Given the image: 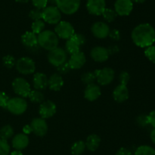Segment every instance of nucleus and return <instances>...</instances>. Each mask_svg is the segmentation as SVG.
<instances>
[{
	"label": "nucleus",
	"instance_id": "obj_1",
	"mask_svg": "<svg viewBox=\"0 0 155 155\" xmlns=\"http://www.w3.org/2000/svg\"><path fill=\"white\" fill-rule=\"evenodd\" d=\"M133 43L141 48H147L155 42V30L148 23L140 24L134 27L131 33Z\"/></svg>",
	"mask_w": 155,
	"mask_h": 155
},
{
	"label": "nucleus",
	"instance_id": "obj_2",
	"mask_svg": "<svg viewBox=\"0 0 155 155\" xmlns=\"http://www.w3.org/2000/svg\"><path fill=\"white\" fill-rule=\"evenodd\" d=\"M38 45L45 50H52L58 46L59 38L54 31L44 30L37 35Z\"/></svg>",
	"mask_w": 155,
	"mask_h": 155
},
{
	"label": "nucleus",
	"instance_id": "obj_3",
	"mask_svg": "<svg viewBox=\"0 0 155 155\" xmlns=\"http://www.w3.org/2000/svg\"><path fill=\"white\" fill-rule=\"evenodd\" d=\"M27 100L21 97H16L9 99L8 101L6 109L14 115H19L24 113L27 109Z\"/></svg>",
	"mask_w": 155,
	"mask_h": 155
},
{
	"label": "nucleus",
	"instance_id": "obj_4",
	"mask_svg": "<svg viewBox=\"0 0 155 155\" xmlns=\"http://www.w3.org/2000/svg\"><path fill=\"white\" fill-rule=\"evenodd\" d=\"M86 36L81 33H74L70 39L67 40L65 43V50L68 53L72 55L80 51V46L86 43Z\"/></svg>",
	"mask_w": 155,
	"mask_h": 155
},
{
	"label": "nucleus",
	"instance_id": "obj_5",
	"mask_svg": "<svg viewBox=\"0 0 155 155\" xmlns=\"http://www.w3.org/2000/svg\"><path fill=\"white\" fill-rule=\"evenodd\" d=\"M81 0H55V5L61 13L71 15L75 14L80 7Z\"/></svg>",
	"mask_w": 155,
	"mask_h": 155
},
{
	"label": "nucleus",
	"instance_id": "obj_6",
	"mask_svg": "<svg viewBox=\"0 0 155 155\" xmlns=\"http://www.w3.org/2000/svg\"><path fill=\"white\" fill-rule=\"evenodd\" d=\"M15 68L21 74L27 75L33 74L36 71V63L33 59L27 56H24L16 61Z\"/></svg>",
	"mask_w": 155,
	"mask_h": 155
},
{
	"label": "nucleus",
	"instance_id": "obj_7",
	"mask_svg": "<svg viewBox=\"0 0 155 155\" xmlns=\"http://www.w3.org/2000/svg\"><path fill=\"white\" fill-rule=\"evenodd\" d=\"M42 19L49 24H57L61 20V12L56 5L46 6L42 9Z\"/></svg>",
	"mask_w": 155,
	"mask_h": 155
},
{
	"label": "nucleus",
	"instance_id": "obj_8",
	"mask_svg": "<svg viewBox=\"0 0 155 155\" xmlns=\"http://www.w3.org/2000/svg\"><path fill=\"white\" fill-rule=\"evenodd\" d=\"M12 88L17 95L23 98L28 97L29 94L31 91V87L29 82L25 78L21 77L15 78L12 81Z\"/></svg>",
	"mask_w": 155,
	"mask_h": 155
},
{
	"label": "nucleus",
	"instance_id": "obj_9",
	"mask_svg": "<svg viewBox=\"0 0 155 155\" xmlns=\"http://www.w3.org/2000/svg\"><path fill=\"white\" fill-rule=\"evenodd\" d=\"M68 53L61 47H56L55 49L48 51V60L51 65L58 67L67 62Z\"/></svg>",
	"mask_w": 155,
	"mask_h": 155
},
{
	"label": "nucleus",
	"instance_id": "obj_10",
	"mask_svg": "<svg viewBox=\"0 0 155 155\" xmlns=\"http://www.w3.org/2000/svg\"><path fill=\"white\" fill-rule=\"evenodd\" d=\"M54 32L58 36V38L63 40H68L75 33V30L70 22L61 21L60 22L56 24Z\"/></svg>",
	"mask_w": 155,
	"mask_h": 155
},
{
	"label": "nucleus",
	"instance_id": "obj_11",
	"mask_svg": "<svg viewBox=\"0 0 155 155\" xmlns=\"http://www.w3.org/2000/svg\"><path fill=\"white\" fill-rule=\"evenodd\" d=\"M96 81L101 86L108 85L114 81L115 77V73L114 69L108 67L102 68V69H96L95 71Z\"/></svg>",
	"mask_w": 155,
	"mask_h": 155
},
{
	"label": "nucleus",
	"instance_id": "obj_12",
	"mask_svg": "<svg viewBox=\"0 0 155 155\" xmlns=\"http://www.w3.org/2000/svg\"><path fill=\"white\" fill-rule=\"evenodd\" d=\"M57 112V106L54 102L45 100L40 103L39 107V114L41 118L46 119L52 117Z\"/></svg>",
	"mask_w": 155,
	"mask_h": 155
},
{
	"label": "nucleus",
	"instance_id": "obj_13",
	"mask_svg": "<svg viewBox=\"0 0 155 155\" xmlns=\"http://www.w3.org/2000/svg\"><path fill=\"white\" fill-rule=\"evenodd\" d=\"M32 131L33 133L39 137H44L48 132V124L44 119L35 118L33 119L30 123Z\"/></svg>",
	"mask_w": 155,
	"mask_h": 155
},
{
	"label": "nucleus",
	"instance_id": "obj_14",
	"mask_svg": "<svg viewBox=\"0 0 155 155\" xmlns=\"http://www.w3.org/2000/svg\"><path fill=\"white\" fill-rule=\"evenodd\" d=\"M105 9V0H87L86 9L91 15H96V16L101 15Z\"/></svg>",
	"mask_w": 155,
	"mask_h": 155
},
{
	"label": "nucleus",
	"instance_id": "obj_15",
	"mask_svg": "<svg viewBox=\"0 0 155 155\" xmlns=\"http://www.w3.org/2000/svg\"><path fill=\"white\" fill-rule=\"evenodd\" d=\"M133 9V2L131 0H116L114 3V10L120 16L130 15Z\"/></svg>",
	"mask_w": 155,
	"mask_h": 155
},
{
	"label": "nucleus",
	"instance_id": "obj_16",
	"mask_svg": "<svg viewBox=\"0 0 155 155\" xmlns=\"http://www.w3.org/2000/svg\"><path fill=\"white\" fill-rule=\"evenodd\" d=\"M91 31L95 37L98 39H104L108 36L110 27L107 23L103 21H97L92 25Z\"/></svg>",
	"mask_w": 155,
	"mask_h": 155
},
{
	"label": "nucleus",
	"instance_id": "obj_17",
	"mask_svg": "<svg viewBox=\"0 0 155 155\" xmlns=\"http://www.w3.org/2000/svg\"><path fill=\"white\" fill-rule=\"evenodd\" d=\"M90 56L95 62H104L108 59L110 54L107 48L104 46H95L91 50Z\"/></svg>",
	"mask_w": 155,
	"mask_h": 155
},
{
	"label": "nucleus",
	"instance_id": "obj_18",
	"mask_svg": "<svg viewBox=\"0 0 155 155\" xmlns=\"http://www.w3.org/2000/svg\"><path fill=\"white\" fill-rule=\"evenodd\" d=\"M86 62V57L84 53L83 52H78L77 53L71 55V57L68 59V64L71 69H80Z\"/></svg>",
	"mask_w": 155,
	"mask_h": 155
},
{
	"label": "nucleus",
	"instance_id": "obj_19",
	"mask_svg": "<svg viewBox=\"0 0 155 155\" xmlns=\"http://www.w3.org/2000/svg\"><path fill=\"white\" fill-rule=\"evenodd\" d=\"M101 88L96 84H90L86 85L84 91V97L89 101L92 102L96 100L101 96Z\"/></svg>",
	"mask_w": 155,
	"mask_h": 155
},
{
	"label": "nucleus",
	"instance_id": "obj_20",
	"mask_svg": "<svg viewBox=\"0 0 155 155\" xmlns=\"http://www.w3.org/2000/svg\"><path fill=\"white\" fill-rule=\"evenodd\" d=\"M29 143H30V140H29L27 135H25L24 133H19L15 135L13 138H12V147L15 149V150H24L26 147L28 146Z\"/></svg>",
	"mask_w": 155,
	"mask_h": 155
},
{
	"label": "nucleus",
	"instance_id": "obj_21",
	"mask_svg": "<svg viewBox=\"0 0 155 155\" xmlns=\"http://www.w3.org/2000/svg\"><path fill=\"white\" fill-rule=\"evenodd\" d=\"M129 90L127 85L120 84L115 88L113 91V98L117 103H123L129 98Z\"/></svg>",
	"mask_w": 155,
	"mask_h": 155
},
{
	"label": "nucleus",
	"instance_id": "obj_22",
	"mask_svg": "<svg viewBox=\"0 0 155 155\" xmlns=\"http://www.w3.org/2000/svg\"><path fill=\"white\" fill-rule=\"evenodd\" d=\"M48 77L42 72L35 73L33 78V86L36 90L43 91L48 87Z\"/></svg>",
	"mask_w": 155,
	"mask_h": 155
},
{
	"label": "nucleus",
	"instance_id": "obj_23",
	"mask_svg": "<svg viewBox=\"0 0 155 155\" xmlns=\"http://www.w3.org/2000/svg\"><path fill=\"white\" fill-rule=\"evenodd\" d=\"M23 45L30 49H36L38 47L37 35L32 31H27L21 36Z\"/></svg>",
	"mask_w": 155,
	"mask_h": 155
},
{
	"label": "nucleus",
	"instance_id": "obj_24",
	"mask_svg": "<svg viewBox=\"0 0 155 155\" xmlns=\"http://www.w3.org/2000/svg\"><path fill=\"white\" fill-rule=\"evenodd\" d=\"M64 85V79L60 74H51L48 80V87L53 91H59Z\"/></svg>",
	"mask_w": 155,
	"mask_h": 155
},
{
	"label": "nucleus",
	"instance_id": "obj_25",
	"mask_svg": "<svg viewBox=\"0 0 155 155\" xmlns=\"http://www.w3.org/2000/svg\"><path fill=\"white\" fill-rule=\"evenodd\" d=\"M85 144L88 150L90 151H95L101 144V138L96 134H91L87 137Z\"/></svg>",
	"mask_w": 155,
	"mask_h": 155
},
{
	"label": "nucleus",
	"instance_id": "obj_26",
	"mask_svg": "<svg viewBox=\"0 0 155 155\" xmlns=\"http://www.w3.org/2000/svg\"><path fill=\"white\" fill-rule=\"evenodd\" d=\"M29 99L32 103H41L45 100L43 93L39 90H31L28 95Z\"/></svg>",
	"mask_w": 155,
	"mask_h": 155
},
{
	"label": "nucleus",
	"instance_id": "obj_27",
	"mask_svg": "<svg viewBox=\"0 0 155 155\" xmlns=\"http://www.w3.org/2000/svg\"><path fill=\"white\" fill-rule=\"evenodd\" d=\"M86 144L83 141H77L71 146V153L73 155H81L86 149Z\"/></svg>",
	"mask_w": 155,
	"mask_h": 155
},
{
	"label": "nucleus",
	"instance_id": "obj_28",
	"mask_svg": "<svg viewBox=\"0 0 155 155\" xmlns=\"http://www.w3.org/2000/svg\"><path fill=\"white\" fill-rule=\"evenodd\" d=\"M14 135V129L10 125H5L0 129V138L3 140H8Z\"/></svg>",
	"mask_w": 155,
	"mask_h": 155
},
{
	"label": "nucleus",
	"instance_id": "obj_29",
	"mask_svg": "<svg viewBox=\"0 0 155 155\" xmlns=\"http://www.w3.org/2000/svg\"><path fill=\"white\" fill-rule=\"evenodd\" d=\"M135 155H155V149L148 145H141L137 147Z\"/></svg>",
	"mask_w": 155,
	"mask_h": 155
},
{
	"label": "nucleus",
	"instance_id": "obj_30",
	"mask_svg": "<svg viewBox=\"0 0 155 155\" xmlns=\"http://www.w3.org/2000/svg\"><path fill=\"white\" fill-rule=\"evenodd\" d=\"M101 15H102L104 19L105 20L107 23L113 22V21L116 19L117 17V14L115 12L114 9H109V8H106Z\"/></svg>",
	"mask_w": 155,
	"mask_h": 155
},
{
	"label": "nucleus",
	"instance_id": "obj_31",
	"mask_svg": "<svg viewBox=\"0 0 155 155\" xmlns=\"http://www.w3.org/2000/svg\"><path fill=\"white\" fill-rule=\"evenodd\" d=\"M45 27V22L42 19L38 20V21H34L32 23V32H33V33H36V34H39L41 32L43 31Z\"/></svg>",
	"mask_w": 155,
	"mask_h": 155
},
{
	"label": "nucleus",
	"instance_id": "obj_32",
	"mask_svg": "<svg viewBox=\"0 0 155 155\" xmlns=\"http://www.w3.org/2000/svg\"><path fill=\"white\" fill-rule=\"evenodd\" d=\"M95 80H96V77L94 71H87V72L83 73L81 75L82 82L86 85L93 84Z\"/></svg>",
	"mask_w": 155,
	"mask_h": 155
},
{
	"label": "nucleus",
	"instance_id": "obj_33",
	"mask_svg": "<svg viewBox=\"0 0 155 155\" xmlns=\"http://www.w3.org/2000/svg\"><path fill=\"white\" fill-rule=\"evenodd\" d=\"M3 65L8 68H12L14 66H15L16 64V60H15V57L12 56V55H6L2 58Z\"/></svg>",
	"mask_w": 155,
	"mask_h": 155
},
{
	"label": "nucleus",
	"instance_id": "obj_34",
	"mask_svg": "<svg viewBox=\"0 0 155 155\" xmlns=\"http://www.w3.org/2000/svg\"><path fill=\"white\" fill-rule=\"evenodd\" d=\"M42 10L39 9H36L34 8L32 10H30V12H29V18L31 20L34 21H38V20L42 19Z\"/></svg>",
	"mask_w": 155,
	"mask_h": 155
},
{
	"label": "nucleus",
	"instance_id": "obj_35",
	"mask_svg": "<svg viewBox=\"0 0 155 155\" xmlns=\"http://www.w3.org/2000/svg\"><path fill=\"white\" fill-rule=\"evenodd\" d=\"M10 153V145L7 141L0 138V155H8Z\"/></svg>",
	"mask_w": 155,
	"mask_h": 155
},
{
	"label": "nucleus",
	"instance_id": "obj_36",
	"mask_svg": "<svg viewBox=\"0 0 155 155\" xmlns=\"http://www.w3.org/2000/svg\"><path fill=\"white\" fill-rule=\"evenodd\" d=\"M145 56L153 63H155V46H150L145 50Z\"/></svg>",
	"mask_w": 155,
	"mask_h": 155
},
{
	"label": "nucleus",
	"instance_id": "obj_37",
	"mask_svg": "<svg viewBox=\"0 0 155 155\" xmlns=\"http://www.w3.org/2000/svg\"><path fill=\"white\" fill-rule=\"evenodd\" d=\"M136 123L142 128H145L146 126H148L149 125L148 115H145V114H141V115H139L136 118Z\"/></svg>",
	"mask_w": 155,
	"mask_h": 155
},
{
	"label": "nucleus",
	"instance_id": "obj_38",
	"mask_svg": "<svg viewBox=\"0 0 155 155\" xmlns=\"http://www.w3.org/2000/svg\"><path fill=\"white\" fill-rule=\"evenodd\" d=\"M119 81L120 84L127 85L130 79V75L127 71H121L120 74H119Z\"/></svg>",
	"mask_w": 155,
	"mask_h": 155
},
{
	"label": "nucleus",
	"instance_id": "obj_39",
	"mask_svg": "<svg viewBox=\"0 0 155 155\" xmlns=\"http://www.w3.org/2000/svg\"><path fill=\"white\" fill-rule=\"evenodd\" d=\"M56 68H57L58 72V74H68V73L71 70V67H70L69 64H68V62L61 64V65H59V66H58V67H56Z\"/></svg>",
	"mask_w": 155,
	"mask_h": 155
},
{
	"label": "nucleus",
	"instance_id": "obj_40",
	"mask_svg": "<svg viewBox=\"0 0 155 155\" xmlns=\"http://www.w3.org/2000/svg\"><path fill=\"white\" fill-rule=\"evenodd\" d=\"M31 1L34 8L41 9V10L45 9L48 2V0H31Z\"/></svg>",
	"mask_w": 155,
	"mask_h": 155
},
{
	"label": "nucleus",
	"instance_id": "obj_41",
	"mask_svg": "<svg viewBox=\"0 0 155 155\" xmlns=\"http://www.w3.org/2000/svg\"><path fill=\"white\" fill-rule=\"evenodd\" d=\"M108 36L112 40L118 41L120 40V32L117 29H113V30H110Z\"/></svg>",
	"mask_w": 155,
	"mask_h": 155
},
{
	"label": "nucleus",
	"instance_id": "obj_42",
	"mask_svg": "<svg viewBox=\"0 0 155 155\" xmlns=\"http://www.w3.org/2000/svg\"><path fill=\"white\" fill-rule=\"evenodd\" d=\"M8 100V96L5 93L2 92V91H0V107L6 108Z\"/></svg>",
	"mask_w": 155,
	"mask_h": 155
},
{
	"label": "nucleus",
	"instance_id": "obj_43",
	"mask_svg": "<svg viewBox=\"0 0 155 155\" xmlns=\"http://www.w3.org/2000/svg\"><path fill=\"white\" fill-rule=\"evenodd\" d=\"M116 155H133L131 150L126 147H121L117 151Z\"/></svg>",
	"mask_w": 155,
	"mask_h": 155
},
{
	"label": "nucleus",
	"instance_id": "obj_44",
	"mask_svg": "<svg viewBox=\"0 0 155 155\" xmlns=\"http://www.w3.org/2000/svg\"><path fill=\"white\" fill-rule=\"evenodd\" d=\"M148 122H149V125H151L153 128H155V109L151 111L149 114L148 115Z\"/></svg>",
	"mask_w": 155,
	"mask_h": 155
},
{
	"label": "nucleus",
	"instance_id": "obj_45",
	"mask_svg": "<svg viewBox=\"0 0 155 155\" xmlns=\"http://www.w3.org/2000/svg\"><path fill=\"white\" fill-rule=\"evenodd\" d=\"M107 50H108V53L110 55H114L119 53L120 48L117 45H111L107 48Z\"/></svg>",
	"mask_w": 155,
	"mask_h": 155
},
{
	"label": "nucleus",
	"instance_id": "obj_46",
	"mask_svg": "<svg viewBox=\"0 0 155 155\" xmlns=\"http://www.w3.org/2000/svg\"><path fill=\"white\" fill-rule=\"evenodd\" d=\"M31 132H33L32 131V128L30 126V125H26L23 128V133H24L25 135H30Z\"/></svg>",
	"mask_w": 155,
	"mask_h": 155
},
{
	"label": "nucleus",
	"instance_id": "obj_47",
	"mask_svg": "<svg viewBox=\"0 0 155 155\" xmlns=\"http://www.w3.org/2000/svg\"><path fill=\"white\" fill-rule=\"evenodd\" d=\"M150 137H151V139L152 141V142L155 144V128L151 131V135H150Z\"/></svg>",
	"mask_w": 155,
	"mask_h": 155
},
{
	"label": "nucleus",
	"instance_id": "obj_48",
	"mask_svg": "<svg viewBox=\"0 0 155 155\" xmlns=\"http://www.w3.org/2000/svg\"><path fill=\"white\" fill-rule=\"evenodd\" d=\"M11 155H23V153L21 152V150H15L11 153Z\"/></svg>",
	"mask_w": 155,
	"mask_h": 155
},
{
	"label": "nucleus",
	"instance_id": "obj_49",
	"mask_svg": "<svg viewBox=\"0 0 155 155\" xmlns=\"http://www.w3.org/2000/svg\"><path fill=\"white\" fill-rule=\"evenodd\" d=\"M131 1L135 3H144L146 0H131Z\"/></svg>",
	"mask_w": 155,
	"mask_h": 155
},
{
	"label": "nucleus",
	"instance_id": "obj_50",
	"mask_svg": "<svg viewBox=\"0 0 155 155\" xmlns=\"http://www.w3.org/2000/svg\"><path fill=\"white\" fill-rule=\"evenodd\" d=\"M15 1L19 3H27L30 0H15Z\"/></svg>",
	"mask_w": 155,
	"mask_h": 155
}]
</instances>
